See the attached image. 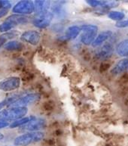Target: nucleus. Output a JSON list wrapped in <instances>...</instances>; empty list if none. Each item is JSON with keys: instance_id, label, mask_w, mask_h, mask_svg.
<instances>
[{"instance_id": "4468645a", "label": "nucleus", "mask_w": 128, "mask_h": 146, "mask_svg": "<svg viewBox=\"0 0 128 146\" xmlns=\"http://www.w3.org/2000/svg\"><path fill=\"white\" fill-rule=\"evenodd\" d=\"M112 36V32L110 31H103L101 33H100L96 37L94 41L92 43V46L93 47H96V46H100L101 44L103 43L105 41H106L107 39H109L111 36Z\"/></svg>"}, {"instance_id": "cd10ccee", "label": "nucleus", "mask_w": 128, "mask_h": 146, "mask_svg": "<svg viewBox=\"0 0 128 146\" xmlns=\"http://www.w3.org/2000/svg\"><path fill=\"white\" fill-rule=\"evenodd\" d=\"M3 139H4V135H3L2 133H0V142H1Z\"/></svg>"}, {"instance_id": "c756f323", "label": "nucleus", "mask_w": 128, "mask_h": 146, "mask_svg": "<svg viewBox=\"0 0 128 146\" xmlns=\"http://www.w3.org/2000/svg\"><path fill=\"white\" fill-rule=\"evenodd\" d=\"M9 146H10V145H9Z\"/></svg>"}, {"instance_id": "f03ea898", "label": "nucleus", "mask_w": 128, "mask_h": 146, "mask_svg": "<svg viewBox=\"0 0 128 146\" xmlns=\"http://www.w3.org/2000/svg\"><path fill=\"white\" fill-rule=\"evenodd\" d=\"M44 137L45 133L42 132H30L15 138L14 143L16 146H27L32 143L40 142Z\"/></svg>"}, {"instance_id": "bb28decb", "label": "nucleus", "mask_w": 128, "mask_h": 146, "mask_svg": "<svg viewBox=\"0 0 128 146\" xmlns=\"http://www.w3.org/2000/svg\"><path fill=\"white\" fill-rule=\"evenodd\" d=\"M5 106H6V103H5V100H4L0 102V111L3 109V108H4Z\"/></svg>"}, {"instance_id": "20e7f679", "label": "nucleus", "mask_w": 128, "mask_h": 146, "mask_svg": "<svg viewBox=\"0 0 128 146\" xmlns=\"http://www.w3.org/2000/svg\"><path fill=\"white\" fill-rule=\"evenodd\" d=\"M82 34L81 36V41L85 45H91L93 43L96 37L98 27L95 25H84L81 28Z\"/></svg>"}, {"instance_id": "a211bd4d", "label": "nucleus", "mask_w": 128, "mask_h": 146, "mask_svg": "<svg viewBox=\"0 0 128 146\" xmlns=\"http://www.w3.org/2000/svg\"><path fill=\"white\" fill-rule=\"evenodd\" d=\"M81 28L78 26H71L66 30V36L70 39H75L76 37L79 35L81 32Z\"/></svg>"}, {"instance_id": "39448f33", "label": "nucleus", "mask_w": 128, "mask_h": 146, "mask_svg": "<svg viewBox=\"0 0 128 146\" xmlns=\"http://www.w3.org/2000/svg\"><path fill=\"white\" fill-rule=\"evenodd\" d=\"M41 96L39 93L27 94L26 96H20L18 100L12 103L9 107H26V105L38 102Z\"/></svg>"}, {"instance_id": "9b49d317", "label": "nucleus", "mask_w": 128, "mask_h": 146, "mask_svg": "<svg viewBox=\"0 0 128 146\" xmlns=\"http://www.w3.org/2000/svg\"><path fill=\"white\" fill-rule=\"evenodd\" d=\"M113 52H114V48L112 45L111 43H106L97 51L95 56L99 60H106L112 56Z\"/></svg>"}, {"instance_id": "423d86ee", "label": "nucleus", "mask_w": 128, "mask_h": 146, "mask_svg": "<svg viewBox=\"0 0 128 146\" xmlns=\"http://www.w3.org/2000/svg\"><path fill=\"white\" fill-rule=\"evenodd\" d=\"M12 11L20 15L32 14L34 11V4L31 1H20L13 7Z\"/></svg>"}, {"instance_id": "393cba45", "label": "nucleus", "mask_w": 128, "mask_h": 146, "mask_svg": "<svg viewBox=\"0 0 128 146\" xmlns=\"http://www.w3.org/2000/svg\"><path fill=\"white\" fill-rule=\"evenodd\" d=\"M8 12H9V9H0V18L6 15Z\"/></svg>"}, {"instance_id": "2eb2a0df", "label": "nucleus", "mask_w": 128, "mask_h": 146, "mask_svg": "<svg viewBox=\"0 0 128 146\" xmlns=\"http://www.w3.org/2000/svg\"><path fill=\"white\" fill-rule=\"evenodd\" d=\"M18 35H19V32L17 31H11L2 34L0 36V47L8 42V40L15 38Z\"/></svg>"}, {"instance_id": "f3484780", "label": "nucleus", "mask_w": 128, "mask_h": 146, "mask_svg": "<svg viewBox=\"0 0 128 146\" xmlns=\"http://www.w3.org/2000/svg\"><path fill=\"white\" fill-rule=\"evenodd\" d=\"M116 51L120 56H128V39L121 42L116 47Z\"/></svg>"}, {"instance_id": "1a4fd4ad", "label": "nucleus", "mask_w": 128, "mask_h": 146, "mask_svg": "<svg viewBox=\"0 0 128 146\" xmlns=\"http://www.w3.org/2000/svg\"><path fill=\"white\" fill-rule=\"evenodd\" d=\"M46 127V121L43 118H36L35 117L33 118L30 122L22 126L23 130L30 131V132H38V130L44 129Z\"/></svg>"}, {"instance_id": "f257e3e1", "label": "nucleus", "mask_w": 128, "mask_h": 146, "mask_svg": "<svg viewBox=\"0 0 128 146\" xmlns=\"http://www.w3.org/2000/svg\"><path fill=\"white\" fill-rule=\"evenodd\" d=\"M28 112L26 107H11L0 111V121L8 122L24 117Z\"/></svg>"}, {"instance_id": "4be33fe9", "label": "nucleus", "mask_w": 128, "mask_h": 146, "mask_svg": "<svg viewBox=\"0 0 128 146\" xmlns=\"http://www.w3.org/2000/svg\"><path fill=\"white\" fill-rule=\"evenodd\" d=\"M116 27L119 28H124V27H128V20L126 21H121L116 23Z\"/></svg>"}, {"instance_id": "dca6fc26", "label": "nucleus", "mask_w": 128, "mask_h": 146, "mask_svg": "<svg viewBox=\"0 0 128 146\" xmlns=\"http://www.w3.org/2000/svg\"><path fill=\"white\" fill-rule=\"evenodd\" d=\"M4 48L8 51H21L24 48V45L16 40H11L5 44Z\"/></svg>"}, {"instance_id": "5701e85b", "label": "nucleus", "mask_w": 128, "mask_h": 146, "mask_svg": "<svg viewBox=\"0 0 128 146\" xmlns=\"http://www.w3.org/2000/svg\"><path fill=\"white\" fill-rule=\"evenodd\" d=\"M109 68H110V64H109V63L103 62V63L101 64V65H100V70L101 72H104V71H106Z\"/></svg>"}, {"instance_id": "aec40b11", "label": "nucleus", "mask_w": 128, "mask_h": 146, "mask_svg": "<svg viewBox=\"0 0 128 146\" xmlns=\"http://www.w3.org/2000/svg\"><path fill=\"white\" fill-rule=\"evenodd\" d=\"M109 18H111L112 20L114 21H121L124 18V14L121 11H110L108 14Z\"/></svg>"}, {"instance_id": "7ed1b4c3", "label": "nucleus", "mask_w": 128, "mask_h": 146, "mask_svg": "<svg viewBox=\"0 0 128 146\" xmlns=\"http://www.w3.org/2000/svg\"><path fill=\"white\" fill-rule=\"evenodd\" d=\"M27 22H28V18L24 15H13L9 16L3 23L0 24V32L6 33V32L11 31V29L18 26V24H25Z\"/></svg>"}, {"instance_id": "9d476101", "label": "nucleus", "mask_w": 128, "mask_h": 146, "mask_svg": "<svg viewBox=\"0 0 128 146\" xmlns=\"http://www.w3.org/2000/svg\"><path fill=\"white\" fill-rule=\"evenodd\" d=\"M41 39V35L39 32L35 31H25L20 35V39L24 42L36 46Z\"/></svg>"}, {"instance_id": "412c9836", "label": "nucleus", "mask_w": 128, "mask_h": 146, "mask_svg": "<svg viewBox=\"0 0 128 146\" xmlns=\"http://www.w3.org/2000/svg\"><path fill=\"white\" fill-rule=\"evenodd\" d=\"M0 8L2 9H10L11 8V4L10 1H0Z\"/></svg>"}, {"instance_id": "6ab92c4d", "label": "nucleus", "mask_w": 128, "mask_h": 146, "mask_svg": "<svg viewBox=\"0 0 128 146\" xmlns=\"http://www.w3.org/2000/svg\"><path fill=\"white\" fill-rule=\"evenodd\" d=\"M33 117H34V116L24 117L21 118V119H19V120L14 121V122L10 125V127H11V128H16V127H22V126H24V125H25L28 122H30L31 120H33Z\"/></svg>"}, {"instance_id": "6e6552de", "label": "nucleus", "mask_w": 128, "mask_h": 146, "mask_svg": "<svg viewBox=\"0 0 128 146\" xmlns=\"http://www.w3.org/2000/svg\"><path fill=\"white\" fill-rule=\"evenodd\" d=\"M53 18H54V15L52 12H49V11L40 15H35V18L33 21V24L34 26L39 28H45L50 25Z\"/></svg>"}, {"instance_id": "c85d7f7f", "label": "nucleus", "mask_w": 128, "mask_h": 146, "mask_svg": "<svg viewBox=\"0 0 128 146\" xmlns=\"http://www.w3.org/2000/svg\"><path fill=\"white\" fill-rule=\"evenodd\" d=\"M106 146H111V145H106Z\"/></svg>"}, {"instance_id": "0eeeda50", "label": "nucleus", "mask_w": 128, "mask_h": 146, "mask_svg": "<svg viewBox=\"0 0 128 146\" xmlns=\"http://www.w3.org/2000/svg\"><path fill=\"white\" fill-rule=\"evenodd\" d=\"M20 86V79L18 76H11L0 82V90L11 92L18 90Z\"/></svg>"}, {"instance_id": "f8f14e48", "label": "nucleus", "mask_w": 128, "mask_h": 146, "mask_svg": "<svg viewBox=\"0 0 128 146\" xmlns=\"http://www.w3.org/2000/svg\"><path fill=\"white\" fill-rule=\"evenodd\" d=\"M33 4L35 15H40L48 12V10L50 8L51 2L49 1H35Z\"/></svg>"}, {"instance_id": "ddd939ff", "label": "nucleus", "mask_w": 128, "mask_h": 146, "mask_svg": "<svg viewBox=\"0 0 128 146\" xmlns=\"http://www.w3.org/2000/svg\"><path fill=\"white\" fill-rule=\"evenodd\" d=\"M128 69V58H124L118 61L115 66L114 68L112 69L111 73L113 75H117V74H121V73L124 72L125 70Z\"/></svg>"}, {"instance_id": "b1692460", "label": "nucleus", "mask_w": 128, "mask_h": 146, "mask_svg": "<svg viewBox=\"0 0 128 146\" xmlns=\"http://www.w3.org/2000/svg\"><path fill=\"white\" fill-rule=\"evenodd\" d=\"M120 80H121V83L123 85H126V84H127L128 83V74H125L124 75H123Z\"/></svg>"}, {"instance_id": "a878e982", "label": "nucleus", "mask_w": 128, "mask_h": 146, "mask_svg": "<svg viewBox=\"0 0 128 146\" xmlns=\"http://www.w3.org/2000/svg\"><path fill=\"white\" fill-rule=\"evenodd\" d=\"M9 124L8 122H4V121H0V129L5 128V127H9Z\"/></svg>"}]
</instances>
